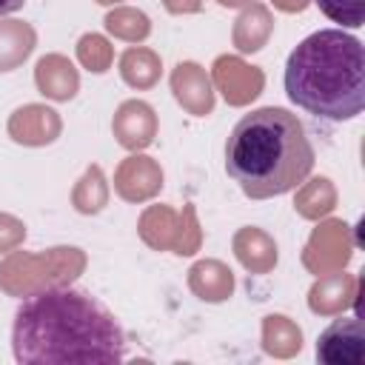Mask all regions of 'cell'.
Wrapping results in <instances>:
<instances>
[{
  "label": "cell",
  "instance_id": "obj_1",
  "mask_svg": "<svg viewBox=\"0 0 365 365\" xmlns=\"http://www.w3.org/2000/svg\"><path fill=\"white\" fill-rule=\"evenodd\" d=\"M11 351L26 365L120 362L125 359V334L114 314L88 291L51 285L17 305Z\"/></svg>",
  "mask_w": 365,
  "mask_h": 365
},
{
  "label": "cell",
  "instance_id": "obj_2",
  "mask_svg": "<svg viewBox=\"0 0 365 365\" xmlns=\"http://www.w3.org/2000/svg\"><path fill=\"white\" fill-rule=\"evenodd\" d=\"M225 171L251 200L282 197L314 171V145L297 114L265 106L248 111L231 128Z\"/></svg>",
  "mask_w": 365,
  "mask_h": 365
},
{
  "label": "cell",
  "instance_id": "obj_3",
  "mask_svg": "<svg viewBox=\"0 0 365 365\" xmlns=\"http://www.w3.org/2000/svg\"><path fill=\"white\" fill-rule=\"evenodd\" d=\"M285 94L305 114L345 123L365 106V48L342 29H319L285 60Z\"/></svg>",
  "mask_w": 365,
  "mask_h": 365
},
{
  "label": "cell",
  "instance_id": "obj_4",
  "mask_svg": "<svg viewBox=\"0 0 365 365\" xmlns=\"http://www.w3.org/2000/svg\"><path fill=\"white\" fill-rule=\"evenodd\" d=\"M317 359L325 365H362L365 331L356 317L334 319L317 339Z\"/></svg>",
  "mask_w": 365,
  "mask_h": 365
},
{
  "label": "cell",
  "instance_id": "obj_5",
  "mask_svg": "<svg viewBox=\"0 0 365 365\" xmlns=\"http://www.w3.org/2000/svg\"><path fill=\"white\" fill-rule=\"evenodd\" d=\"M314 3L328 20L339 23V26L359 29L365 20V0H314Z\"/></svg>",
  "mask_w": 365,
  "mask_h": 365
},
{
  "label": "cell",
  "instance_id": "obj_6",
  "mask_svg": "<svg viewBox=\"0 0 365 365\" xmlns=\"http://www.w3.org/2000/svg\"><path fill=\"white\" fill-rule=\"evenodd\" d=\"M26 0H0V17L3 14H14L17 9H23Z\"/></svg>",
  "mask_w": 365,
  "mask_h": 365
}]
</instances>
